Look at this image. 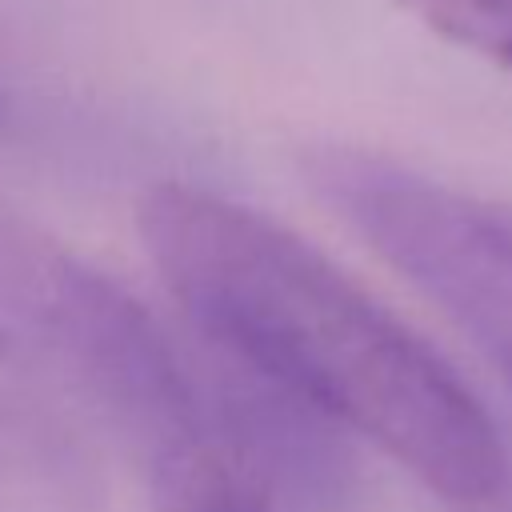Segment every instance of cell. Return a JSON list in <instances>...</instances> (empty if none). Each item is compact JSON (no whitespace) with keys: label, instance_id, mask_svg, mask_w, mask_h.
<instances>
[{"label":"cell","instance_id":"8992f818","mask_svg":"<svg viewBox=\"0 0 512 512\" xmlns=\"http://www.w3.org/2000/svg\"><path fill=\"white\" fill-rule=\"evenodd\" d=\"M12 124V96H8V88L0 84V132Z\"/></svg>","mask_w":512,"mask_h":512},{"label":"cell","instance_id":"6da1fadb","mask_svg":"<svg viewBox=\"0 0 512 512\" xmlns=\"http://www.w3.org/2000/svg\"><path fill=\"white\" fill-rule=\"evenodd\" d=\"M136 236L204 344L372 440L448 504H492L500 428L456 368L280 220L196 184H152Z\"/></svg>","mask_w":512,"mask_h":512},{"label":"cell","instance_id":"7a4b0ae2","mask_svg":"<svg viewBox=\"0 0 512 512\" xmlns=\"http://www.w3.org/2000/svg\"><path fill=\"white\" fill-rule=\"evenodd\" d=\"M296 168L308 192L432 300L512 392V212L356 144H308Z\"/></svg>","mask_w":512,"mask_h":512},{"label":"cell","instance_id":"277c9868","mask_svg":"<svg viewBox=\"0 0 512 512\" xmlns=\"http://www.w3.org/2000/svg\"><path fill=\"white\" fill-rule=\"evenodd\" d=\"M96 264L0 200V336L40 368L52 360Z\"/></svg>","mask_w":512,"mask_h":512},{"label":"cell","instance_id":"3957f363","mask_svg":"<svg viewBox=\"0 0 512 512\" xmlns=\"http://www.w3.org/2000/svg\"><path fill=\"white\" fill-rule=\"evenodd\" d=\"M0 512H108L92 444L44 368L0 336Z\"/></svg>","mask_w":512,"mask_h":512},{"label":"cell","instance_id":"5b68a950","mask_svg":"<svg viewBox=\"0 0 512 512\" xmlns=\"http://www.w3.org/2000/svg\"><path fill=\"white\" fill-rule=\"evenodd\" d=\"M436 36L512 68V0H396Z\"/></svg>","mask_w":512,"mask_h":512}]
</instances>
